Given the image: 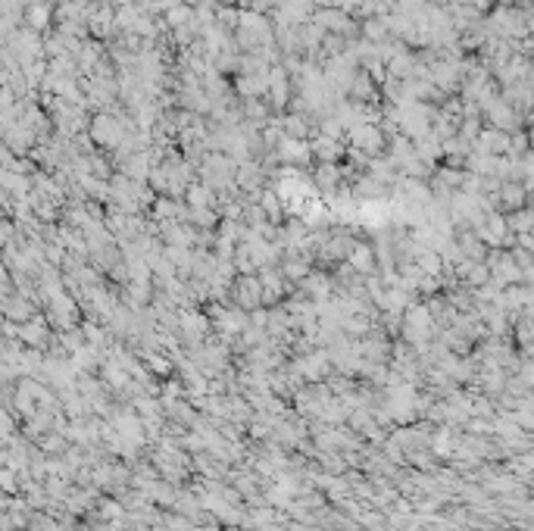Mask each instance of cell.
I'll use <instances>...</instances> for the list:
<instances>
[{
    "label": "cell",
    "instance_id": "6da1fadb",
    "mask_svg": "<svg viewBox=\"0 0 534 531\" xmlns=\"http://www.w3.org/2000/svg\"><path fill=\"white\" fill-rule=\"evenodd\" d=\"M353 262H359V269H369L372 250H369V247H356V250H353Z\"/></svg>",
    "mask_w": 534,
    "mask_h": 531
}]
</instances>
